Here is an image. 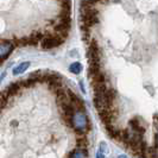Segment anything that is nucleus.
Returning <instances> with one entry per match:
<instances>
[{"instance_id": "4", "label": "nucleus", "mask_w": 158, "mask_h": 158, "mask_svg": "<svg viewBox=\"0 0 158 158\" xmlns=\"http://www.w3.org/2000/svg\"><path fill=\"white\" fill-rule=\"evenodd\" d=\"M63 43V40L57 37V36H47L42 40V48L43 49H52Z\"/></svg>"}, {"instance_id": "18", "label": "nucleus", "mask_w": 158, "mask_h": 158, "mask_svg": "<svg viewBox=\"0 0 158 158\" xmlns=\"http://www.w3.org/2000/svg\"><path fill=\"white\" fill-rule=\"evenodd\" d=\"M6 105H7V102L5 101V100H2L1 98H0V112L2 111L5 107H6Z\"/></svg>"}, {"instance_id": "21", "label": "nucleus", "mask_w": 158, "mask_h": 158, "mask_svg": "<svg viewBox=\"0 0 158 158\" xmlns=\"http://www.w3.org/2000/svg\"><path fill=\"white\" fill-rule=\"evenodd\" d=\"M118 158H127V157L125 156V155H120V156H119Z\"/></svg>"}, {"instance_id": "7", "label": "nucleus", "mask_w": 158, "mask_h": 158, "mask_svg": "<svg viewBox=\"0 0 158 158\" xmlns=\"http://www.w3.org/2000/svg\"><path fill=\"white\" fill-rule=\"evenodd\" d=\"M69 30H70V29H68V27H65V26H62V25H58V24L55 26L56 36H57V37H60V38H62L63 40L68 37V35H69Z\"/></svg>"}, {"instance_id": "22", "label": "nucleus", "mask_w": 158, "mask_h": 158, "mask_svg": "<svg viewBox=\"0 0 158 158\" xmlns=\"http://www.w3.org/2000/svg\"><path fill=\"white\" fill-rule=\"evenodd\" d=\"M1 63H2V61H1V60H0V65H1Z\"/></svg>"}, {"instance_id": "13", "label": "nucleus", "mask_w": 158, "mask_h": 158, "mask_svg": "<svg viewBox=\"0 0 158 158\" xmlns=\"http://www.w3.org/2000/svg\"><path fill=\"white\" fill-rule=\"evenodd\" d=\"M29 67H30V62H23V63H20L18 67H16V68L13 69V74H15V75H19V74L24 73Z\"/></svg>"}, {"instance_id": "2", "label": "nucleus", "mask_w": 158, "mask_h": 158, "mask_svg": "<svg viewBox=\"0 0 158 158\" xmlns=\"http://www.w3.org/2000/svg\"><path fill=\"white\" fill-rule=\"evenodd\" d=\"M67 95H68V100L69 102L73 105L74 110L77 112H86V107H85V102L82 99H80L75 93H73L71 90H67Z\"/></svg>"}, {"instance_id": "9", "label": "nucleus", "mask_w": 158, "mask_h": 158, "mask_svg": "<svg viewBox=\"0 0 158 158\" xmlns=\"http://www.w3.org/2000/svg\"><path fill=\"white\" fill-rule=\"evenodd\" d=\"M60 107H61V110H62V114H67V115H74V114H75V110H74L73 105H71L69 101L63 103V105H61Z\"/></svg>"}, {"instance_id": "10", "label": "nucleus", "mask_w": 158, "mask_h": 158, "mask_svg": "<svg viewBox=\"0 0 158 158\" xmlns=\"http://www.w3.org/2000/svg\"><path fill=\"white\" fill-rule=\"evenodd\" d=\"M92 87H93V90L95 92V95H101L107 90L105 82H102V83H92Z\"/></svg>"}, {"instance_id": "1", "label": "nucleus", "mask_w": 158, "mask_h": 158, "mask_svg": "<svg viewBox=\"0 0 158 158\" xmlns=\"http://www.w3.org/2000/svg\"><path fill=\"white\" fill-rule=\"evenodd\" d=\"M71 125L74 127L75 132L77 135H85L87 133V131L90 128V124L88 120L86 112H77L73 115V120H71Z\"/></svg>"}, {"instance_id": "16", "label": "nucleus", "mask_w": 158, "mask_h": 158, "mask_svg": "<svg viewBox=\"0 0 158 158\" xmlns=\"http://www.w3.org/2000/svg\"><path fill=\"white\" fill-rule=\"evenodd\" d=\"M69 70H70V73H73V74L77 75V74H80V73L82 71V65H81V63H79V62H75V63H73L70 67H69Z\"/></svg>"}, {"instance_id": "8", "label": "nucleus", "mask_w": 158, "mask_h": 158, "mask_svg": "<svg viewBox=\"0 0 158 158\" xmlns=\"http://www.w3.org/2000/svg\"><path fill=\"white\" fill-rule=\"evenodd\" d=\"M5 90L7 92V94L10 95V96H15V95H18L19 93H20V86H19L18 82H16V83H11Z\"/></svg>"}, {"instance_id": "6", "label": "nucleus", "mask_w": 158, "mask_h": 158, "mask_svg": "<svg viewBox=\"0 0 158 158\" xmlns=\"http://www.w3.org/2000/svg\"><path fill=\"white\" fill-rule=\"evenodd\" d=\"M55 95H56V102L58 103V106H61V105H63V103L69 101L68 100V95H67V90L64 88L58 89L55 93Z\"/></svg>"}, {"instance_id": "11", "label": "nucleus", "mask_w": 158, "mask_h": 158, "mask_svg": "<svg viewBox=\"0 0 158 158\" xmlns=\"http://www.w3.org/2000/svg\"><path fill=\"white\" fill-rule=\"evenodd\" d=\"M89 79L92 81V83H102V82H105V75L101 71H99L96 74L89 75Z\"/></svg>"}, {"instance_id": "3", "label": "nucleus", "mask_w": 158, "mask_h": 158, "mask_svg": "<svg viewBox=\"0 0 158 158\" xmlns=\"http://www.w3.org/2000/svg\"><path fill=\"white\" fill-rule=\"evenodd\" d=\"M15 45L12 44V40H0V60L4 62L8 56L11 55V52L13 51Z\"/></svg>"}, {"instance_id": "14", "label": "nucleus", "mask_w": 158, "mask_h": 158, "mask_svg": "<svg viewBox=\"0 0 158 158\" xmlns=\"http://www.w3.org/2000/svg\"><path fill=\"white\" fill-rule=\"evenodd\" d=\"M105 127H106V131H107V133H108V135H110L111 138H113V139H117V138H118L119 131L113 126V125H107V126H105Z\"/></svg>"}, {"instance_id": "20", "label": "nucleus", "mask_w": 158, "mask_h": 158, "mask_svg": "<svg viewBox=\"0 0 158 158\" xmlns=\"http://www.w3.org/2000/svg\"><path fill=\"white\" fill-rule=\"evenodd\" d=\"M96 158H105V156H103V153H101V152H98L96 153Z\"/></svg>"}, {"instance_id": "12", "label": "nucleus", "mask_w": 158, "mask_h": 158, "mask_svg": "<svg viewBox=\"0 0 158 158\" xmlns=\"http://www.w3.org/2000/svg\"><path fill=\"white\" fill-rule=\"evenodd\" d=\"M20 87H25V88H31L33 87L35 85H37V80L33 79V77H29L26 80H22L20 82H18Z\"/></svg>"}, {"instance_id": "5", "label": "nucleus", "mask_w": 158, "mask_h": 158, "mask_svg": "<svg viewBox=\"0 0 158 158\" xmlns=\"http://www.w3.org/2000/svg\"><path fill=\"white\" fill-rule=\"evenodd\" d=\"M130 127L132 128V132L133 133H137V135H143L144 132H145V126H142V123L138 121V118L132 119L130 121Z\"/></svg>"}, {"instance_id": "17", "label": "nucleus", "mask_w": 158, "mask_h": 158, "mask_svg": "<svg viewBox=\"0 0 158 158\" xmlns=\"http://www.w3.org/2000/svg\"><path fill=\"white\" fill-rule=\"evenodd\" d=\"M62 120H63L64 124H65L67 126L73 127V125H71V120H73V115H67V114H62Z\"/></svg>"}, {"instance_id": "19", "label": "nucleus", "mask_w": 158, "mask_h": 158, "mask_svg": "<svg viewBox=\"0 0 158 158\" xmlns=\"http://www.w3.org/2000/svg\"><path fill=\"white\" fill-rule=\"evenodd\" d=\"M106 151H107V145H106L105 143H101V144H100V151H99V152L102 153V152H106Z\"/></svg>"}, {"instance_id": "15", "label": "nucleus", "mask_w": 158, "mask_h": 158, "mask_svg": "<svg viewBox=\"0 0 158 158\" xmlns=\"http://www.w3.org/2000/svg\"><path fill=\"white\" fill-rule=\"evenodd\" d=\"M76 145H77V148H79L80 150L87 149V146H88V140H87V138H86L85 135H82V137H80V138H77V143H76Z\"/></svg>"}]
</instances>
